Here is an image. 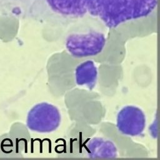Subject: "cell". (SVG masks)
I'll use <instances>...</instances> for the list:
<instances>
[{
    "mask_svg": "<svg viewBox=\"0 0 160 160\" xmlns=\"http://www.w3.org/2000/svg\"><path fill=\"white\" fill-rule=\"evenodd\" d=\"M61 115L58 108L48 102L34 105L28 112L26 126L32 131L49 133L56 131L60 126Z\"/></svg>",
    "mask_w": 160,
    "mask_h": 160,
    "instance_id": "obj_1",
    "label": "cell"
},
{
    "mask_svg": "<svg viewBox=\"0 0 160 160\" xmlns=\"http://www.w3.org/2000/svg\"><path fill=\"white\" fill-rule=\"evenodd\" d=\"M106 43L104 35L96 31L72 34L66 39V47L68 52L76 58L96 56L103 49Z\"/></svg>",
    "mask_w": 160,
    "mask_h": 160,
    "instance_id": "obj_2",
    "label": "cell"
},
{
    "mask_svg": "<svg viewBox=\"0 0 160 160\" xmlns=\"http://www.w3.org/2000/svg\"><path fill=\"white\" fill-rule=\"evenodd\" d=\"M146 123L144 112L136 106H126L117 115V128L121 134L126 136L134 137L141 135L146 128Z\"/></svg>",
    "mask_w": 160,
    "mask_h": 160,
    "instance_id": "obj_3",
    "label": "cell"
},
{
    "mask_svg": "<svg viewBox=\"0 0 160 160\" xmlns=\"http://www.w3.org/2000/svg\"><path fill=\"white\" fill-rule=\"evenodd\" d=\"M85 154L92 159H111L118 157L116 145L110 140L95 137L89 139L85 144Z\"/></svg>",
    "mask_w": 160,
    "mask_h": 160,
    "instance_id": "obj_4",
    "label": "cell"
},
{
    "mask_svg": "<svg viewBox=\"0 0 160 160\" xmlns=\"http://www.w3.org/2000/svg\"><path fill=\"white\" fill-rule=\"evenodd\" d=\"M97 78L98 69L92 60L81 62L75 69V80L78 86L92 90L96 86Z\"/></svg>",
    "mask_w": 160,
    "mask_h": 160,
    "instance_id": "obj_5",
    "label": "cell"
}]
</instances>
